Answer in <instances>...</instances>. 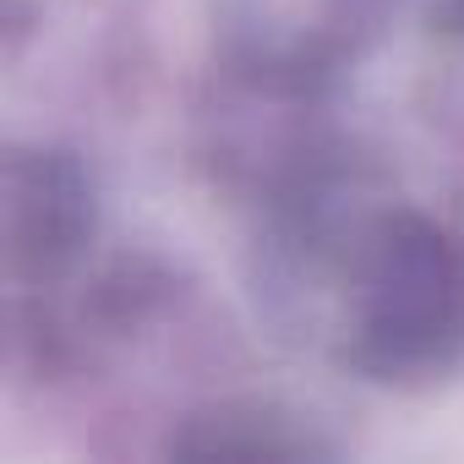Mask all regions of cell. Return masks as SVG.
Here are the masks:
<instances>
[{
	"mask_svg": "<svg viewBox=\"0 0 464 464\" xmlns=\"http://www.w3.org/2000/svg\"><path fill=\"white\" fill-rule=\"evenodd\" d=\"M252 295L285 344L377 388L464 361V236L350 148L257 208Z\"/></svg>",
	"mask_w": 464,
	"mask_h": 464,
	"instance_id": "cell-1",
	"label": "cell"
},
{
	"mask_svg": "<svg viewBox=\"0 0 464 464\" xmlns=\"http://www.w3.org/2000/svg\"><path fill=\"white\" fill-rule=\"evenodd\" d=\"M99 175L55 142H12L0 159V257L23 312L61 301L99 257Z\"/></svg>",
	"mask_w": 464,
	"mask_h": 464,
	"instance_id": "cell-2",
	"label": "cell"
},
{
	"mask_svg": "<svg viewBox=\"0 0 464 464\" xmlns=\"http://www.w3.org/2000/svg\"><path fill=\"white\" fill-rule=\"evenodd\" d=\"M164 453L175 459H328L339 448L312 426V415L279 399L236 393V399H208L186 410L169 426Z\"/></svg>",
	"mask_w": 464,
	"mask_h": 464,
	"instance_id": "cell-3",
	"label": "cell"
},
{
	"mask_svg": "<svg viewBox=\"0 0 464 464\" xmlns=\"http://www.w3.org/2000/svg\"><path fill=\"white\" fill-rule=\"evenodd\" d=\"M420 12L442 34H464V0H420Z\"/></svg>",
	"mask_w": 464,
	"mask_h": 464,
	"instance_id": "cell-4",
	"label": "cell"
}]
</instances>
